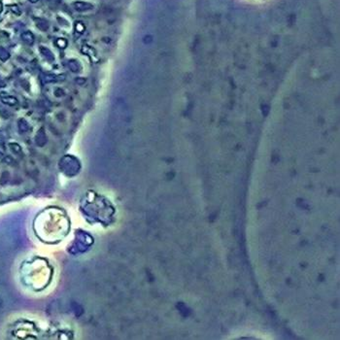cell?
Listing matches in <instances>:
<instances>
[{
  "instance_id": "1",
  "label": "cell",
  "mask_w": 340,
  "mask_h": 340,
  "mask_svg": "<svg viewBox=\"0 0 340 340\" xmlns=\"http://www.w3.org/2000/svg\"><path fill=\"white\" fill-rule=\"evenodd\" d=\"M73 8L78 12H86L93 9V5L85 1H76L73 3Z\"/></svg>"
},
{
  "instance_id": "2",
  "label": "cell",
  "mask_w": 340,
  "mask_h": 340,
  "mask_svg": "<svg viewBox=\"0 0 340 340\" xmlns=\"http://www.w3.org/2000/svg\"><path fill=\"white\" fill-rule=\"evenodd\" d=\"M34 21H35V24L36 26L38 27L40 30L42 31H47L50 27V25H49V23L46 21V19H40V18H36L34 19Z\"/></svg>"
},
{
  "instance_id": "3",
  "label": "cell",
  "mask_w": 340,
  "mask_h": 340,
  "mask_svg": "<svg viewBox=\"0 0 340 340\" xmlns=\"http://www.w3.org/2000/svg\"><path fill=\"white\" fill-rule=\"evenodd\" d=\"M64 76H61V77H56L54 74H45L42 78L44 83H52V82H56L58 80H64Z\"/></svg>"
},
{
  "instance_id": "4",
  "label": "cell",
  "mask_w": 340,
  "mask_h": 340,
  "mask_svg": "<svg viewBox=\"0 0 340 340\" xmlns=\"http://www.w3.org/2000/svg\"><path fill=\"white\" fill-rule=\"evenodd\" d=\"M21 40H23L24 43L28 44V45H32L34 43V40H35L34 35L30 32V31H25V32H23L21 34Z\"/></svg>"
},
{
  "instance_id": "5",
  "label": "cell",
  "mask_w": 340,
  "mask_h": 340,
  "mask_svg": "<svg viewBox=\"0 0 340 340\" xmlns=\"http://www.w3.org/2000/svg\"><path fill=\"white\" fill-rule=\"evenodd\" d=\"M40 52L42 54V56H44V58H46V60H48L49 61H53L55 60V58H54V55L52 54V52L49 50L48 48H46V47H40Z\"/></svg>"
},
{
  "instance_id": "6",
  "label": "cell",
  "mask_w": 340,
  "mask_h": 340,
  "mask_svg": "<svg viewBox=\"0 0 340 340\" xmlns=\"http://www.w3.org/2000/svg\"><path fill=\"white\" fill-rule=\"evenodd\" d=\"M1 101L3 102L4 104L10 105V106H14V105L18 104V99H17L16 97H14V96H10V95L3 96L1 98Z\"/></svg>"
},
{
  "instance_id": "7",
  "label": "cell",
  "mask_w": 340,
  "mask_h": 340,
  "mask_svg": "<svg viewBox=\"0 0 340 340\" xmlns=\"http://www.w3.org/2000/svg\"><path fill=\"white\" fill-rule=\"evenodd\" d=\"M67 66L72 72H78L80 70V64L77 60H70L67 61Z\"/></svg>"
},
{
  "instance_id": "8",
  "label": "cell",
  "mask_w": 340,
  "mask_h": 340,
  "mask_svg": "<svg viewBox=\"0 0 340 340\" xmlns=\"http://www.w3.org/2000/svg\"><path fill=\"white\" fill-rule=\"evenodd\" d=\"M9 58H10L9 52L5 48H3V47H0V60L2 61H6L7 60H9Z\"/></svg>"
},
{
  "instance_id": "9",
  "label": "cell",
  "mask_w": 340,
  "mask_h": 340,
  "mask_svg": "<svg viewBox=\"0 0 340 340\" xmlns=\"http://www.w3.org/2000/svg\"><path fill=\"white\" fill-rule=\"evenodd\" d=\"M9 8L15 15H17V16H19V15L21 14V9H19V7L18 6V5H16V4L10 5Z\"/></svg>"
},
{
  "instance_id": "10",
  "label": "cell",
  "mask_w": 340,
  "mask_h": 340,
  "mask_svg": "<svg viewBox=\"0 0 340 340\" xmlns=\"http://www.w3.org/2000/svg\"><path fill=\"white\" fill-rule=\"evenodd\" d=\"M19 129H21V131H25V130H27V129H28V124L24 120H19Z\"/></svg>"
},
{
  "instance_id": "11",
  "label": "cell",
  "mask_w": 340,
  "mask_h": 340,
  "mask_svg": "<svg viewBox=\"0 0 340 340\" xmlns=\"http://www.w3.org/2000/svg\"><path fill=\"white\" fill-rule=\"evenodd\" d=\"M75 30L79 33L84 32V30H85V25H84V23H81V21H77V23H75Z\"/></svg>"
},
{
  "instance_id": "12",
  "label": "cell",
  "mask_w": 340,
  "mask_h": 340,
  "mask_svg": "<svg viewBox=\"0 0 340 340\" xmlns=\"http://www.w3.org/2000/svg\"><path fill=\"white\" fill-rule=\"evenodd\" d=\"M56 45H58V47H60V49H64L67 46V41L63 38H60L56 40Z\"/></svg>"
},
{
  "instance_id": "13",
  "label": "cell",
  "mask_w": 340,
  "mask_h": 340,
  "mask_svg": "<svg viewBox=\"0 0 340 340\" xmlns=\"http://www.w3.org/2000/svg\"><path fill=\"white\" fill-rule=\"evenodd\" d=\"M55 95L56 96H62V95H64V92H63L62 90H61V88H56V90H55Z\"/></svg>"
},
{
  "instance_id": "14",
  "label": "cell",
  "mask_w": 340,
  "mask_h": 340,
  "mask_svg": "<svg viewBox=\"0 0 340 340\" xmlns=\"http://www.w3.org/2000/svg\"><path fill=\"white\" fill-rule=\"evenodd\" d=\"M11 147H12V149L15 150V151H16V152L21 151V148H19V147L17 144H11Z\"/></svg>"
},
{
  "instance_id": "15",
  "label": "cell",
  "mask_w": 340,
  "mask_h": 340,
  "mask_svg": "<svg viewBox=\"0 0 340 340\" xmlns=\"http://www.w3.org/2000/svg\"><path fill=\"white\" fill-rule=\"evenodd\" d=\"M76 82H79L78 84L82 85V84H84V83L86 82V79H80V78H78V79H76Z\"/></svg>"
},
{
  "instance_id": "16",
  "label": "cell",
  "mask_w": 340,
  "mask_h": 340,
  "mask_svg": "<svg viewBox=\"0 0 340 340\" xmlns=\"http://www.w3.org/2000/svg\"><path fill=\"white\" fill-rule=\"evenodd\" d=\"M29 1H30L31 3H36V2H38L39 0H29Z\"/></svg>"
},
{
  "instance_id": "17",
  "label": "cell",
  "mask_w": 340,
  "mask_h": 340,
  "mask_svg": "<svg viewBox=\"0 0 340 340\" xmlns=\"http://www.w3.org/2000/svg\"><path fill=\"white\" fill-rule=\"evenodd\" d=\"M2 9H3V6H2V3H1V2H0V13H1Z\"/></svg>"
}]
</instances>
